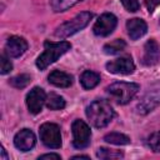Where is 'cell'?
Returning a JSON list of instances; mask_svg holds the SVG:
<instances>
[{
  "instance_id": "9c48e42d",
  "label": "cell",
  "mask_w": 160,
  "mask_h": 160,
  "mask_svg": "<svg viewBox=\"0 0 160 160\" xmlns=\"http://www.w3.org/2000/svg\"><path fill=\"white\" fill-rule=\"evenodd\" d=\"M46 94L41 88H32L26 95V106L31 114H39L45 104Z\"/></svg>"
},
{
  "instance_id": "cb8c5ba5",
  "label": "cell",
  "mask_w": 160,
  "mask_h": 160,
  "mask_svg": "<svg viewBox=\"0 0 160 160\" xmlns=\"http://www.w3.org/2000/svg\"><path fill=\"white\" fill-rule=\"evenodd\" d=\"M0 59H1V70H0V72L2 75H5V74H8V72H10L12 70V64H11V61L9 60V58L5 54H2Z\"/></svg>"
},
{
  "instance_id": "44dd1931",
  "label": "cell",
  "mask_w": 160,
  "mask_h": 160,
  "mask_svg": "<svg viewBox=\"0 0 160 160\" xmlns=\"http://www.w3.org/2000/svg\"><path fill=\"white\" fill-rule=\"evenodd\" d=\"M30 81H31L30 75H28V74H20V75H16V76L11 78L9 80V84L12 88H15V89H24V88H26L29 85Z\"/></svg>"
},
{
  "instance_id": "3957f363",
  "label": "cell",
  "mask_w": 160,
  "mask_h": 160,
  "mask_svg": "<svg viewBox=\"0 0 160 160\" xmlns=\"http://www.w3.org/2000/svg\"><path fill=\"white\" fill-rule=\"evenodd\" d=\"M92 19V14L90 11H82L80 14H78L75 18H72L69 21H65L64 24H61L60 26L56 28V30L54 31V36L59 38V39H65L69 38L74 34H76L78 31L82 30Z\"/></svg>"
},
{
  "instance_id": "ffe728a7",
  "label": "cell",
  "mask_w": 160,
  "mask_h": 160,
  "mask_svg": "<svg viewBox=\"0 0 160 160\" xmlns=\"http://www.w3.org/2000/svg\"><path fill=\"white\" fill-rule=\"evenodd\" d=\"M104 140L114 145H128L130 142V138L120 132H109L104 136Z\"/></svg>"
},
{
  "instance_id": "d6986e66",
  "label": "cell",
  "mask_w": 160,
  "mask_h": 160,
  "mask_svg": "<svg viewBox=\"0 0 160 160\" xmlns=\"http://www.w3.org/2000/svg\"><path fill=\"white\" fill-rule=\"evenodd\" d=\"M80 1L82 0H50V6L54 12H61V11H66L68 9L72 8Z\"/></svg>"
},
{
  "instance_id": "7c38bea8",
  "label": "cell",
  "mask_w": 160,
  "mask_h": 160,
  "mask_svg": "<svg viewBox=\"0 0 160 160\" xmlns=\"http://www.w3.org/2000/svg\"><path fill=\"white\" fill-rule=\"evenodd\" d=\"M160 59V46L154 40L150 39L144 45V55H142V64L146 66H152L159 62Z\"/></svg>"
},
{
  "instance_id": "4316f807",
  "label": "cell",
  "mask_w": 160,
  "mask_h": 160,
  "mask_svg": "<svg viewBox=\"0 0 160 160\" xmlns=\"http://www.w3.org/2000/svg\"><path fill=\"white\" fill-rule=\"evenodd\" d=\"M72 159H90L88 155H75L72 156Z\"/></svg>"
},
{
  "instance_id": "9a60e30c",
  "label": "cell",
  "mask_w": 160,
  "mask_h": 160,
  "mask_svg": "<svg viewBox=\"0 0 160 160\" xmlns=\"http://www.w3.org/2000/svg\"><path fill=\"white\" fill-rule=\"evenodd\" d=\"M49 82L58 86V88H69L72 84V78L71 75L60 71V70H54L49 75Z\"/></svg>"
},
{
  "instance_id": "5b68a950",
  "label": "cell",
  "mask_w": 160,
  "mask_h": 160,
  "mask_svg": "<svg viewBox=\"0 0 160 160\" xmlns=\"http://www.w3.org/2000/svg\"><path fill=\"white\" fill-rule=\"evenodd\" d=\"M41 142L50 149H59L61 146V132L59 125L54 122H45L39 129Z\"/></svg>"
},
{
  "instance_id": "7402d4cb",
  "label": "cell",
  "mask_w": 160,
  "mask_h": 160,
  "mask_svg": "<svg viewBox=\"0 0 160 160\" xmlns=\"http://www.w3.org/2000/svg\"><path fill=\"white\" fill-rule=\"evenodd\" d=\"M96 156L99 159H120L124 156L122 151L120 150H112L106 148H99L96 151Z\"/></svg>"
},
{
  "instance_id": "52a82bcc",
  "label": "cell",
  "mask_w": 160,
  "mask_h": 160,
  "mask_svg": "<svg viewBox=\"0 0 160 160\" xmlns=\"http://www.w3.org/2000/svg\"><path fill=\"white\" fill-rule=\"evenodd\" d=\"M116 24H118L116 16L111 12H105L100 15V18L95 21L92 31L98 36H108L115 30Z\"/></svg>"
},
{
  "instance_id": "277c9868",
  "label": "cell",
  "mask_w": 160,
  "mask_h": 160,
  "mask_svg": "<svg viewBox=\"0 0 160 160\" xmlns=\"http://www.w3.org/2000/svg\"><path fill=\"white\" fill-rule=\"evenodd\" d=\"M108 92L121 105L128 104L138 92L139 85L135 82H125V81H116L106 88Z\"/></svg>"
},
{
  "instance_id": "83f0119b",
  "label": "cell",
  "mask_w": 160,
  "mask_h": 160,
  "mask_svg": "<svg viewBox=\"0 0 160 160\" xmlns=\"http://www.w3.org/2000/svg\"><path fill=\"white\" fill-rule=\"evenodd\" d=\"M1 158H2L4 160H6V159H8V155H6V151H5V149H4V148H1Z\"/></svg>"
},
{
  "instance_id": "484cf974",
  "label": "cell",
  "mask_w": 160,
  "mask_h": 160,
  "mask_svg": "<svg viewBox=\"0 0 160 160\" xmlns=\"http://www.w3.org/2000/svg\"><path fill=\"white\" fill-rule=\"evenodd\" d=\"M39 159H61L59 154H44Z\"/></svg>"
},
{
  "instance_id": "5bb4252c",
  "label": "cell",
  "mask_w": 160,
  "mask_h": 160,
  "mask_svg": "<svg viewBox=\"0 0 160 160\" xmlns=\"http://www.w3.org/2000/svg\"><path fill=\"white\" fill-rule=\"evenodd\" d=\"M126 30L131 40H138L148 31V25L142 19L134 18L126 21Z\"/></svg>"
},
{
  "instance_id": "2e32d148",
  "label": "cell",
  "mask_w": 160,
  "mask_h": 160,
  "mask_svg": "<svg viewBox=\"0 0 160 160\" xmlns=\"http://www.w3.org/2000/svg\"><path fill=\"white\" fill-rule=\"evenodd\" d=\"M80 82L84 89H92L100 82V75L91 70H85L80 76Z\"/></svg>"
},
{
  "instance_id": "30bf717a",
  "label": "cell",
  "mask_w": 160,
  "mask_h": 160,
  "mask_svg": "<svg viewBox=\"0 0 160 160\" xmlns=\"http://www.w3.org/2000/svg\"><path fill=\"white\" fill-rule=\"evenodd\" d=\"M36 138L30 129H22L14 136V145L20 151H29L35 146Z\"/></svg>"
},
{
  "instance_id": "d4e9b609",
  "label": "cell",
  "mask_w": 160,
  "mask_h": 160,
  "mask_svg": "<svg viewBox=\"0 0 160 160\" xmlns=\"http://www.w3.org/2000/svg\"><path fill=\"white\" fill-rule=\"evenodd\" d=\"M121 4L122 6L130 11V12H135L139 10L140 8V4H139V0H121Z\"/></svg>"
},
{
  "instance_id": "e0dca14e",
  "label": "cell",
  "mask_w": 160,
  "mask_h": 160,
  "mask_svg": "<svg viewBox=\"0 0 160 160\" xmlns=\"http://www.w3.org/2000/svg\"><path fill=\"white\" fill-rule=\"evenodd\" d=\"M45 105L50 110H61V109L65 108L66 102H65L62 96H60V95H58L55 92H50V94L46 95Z\"/></svg>"
},
{
  "instance_id": "8fae6325",
  "label": "cell",
  "mask_w": 160,
  "mask_h": 160,
  "mask_svg": "<svg viewBox=\"0 0 160 160\" xmlns=\"http://www.w3.org/2000/svg\"><path fill=\"white\" fill-rule=\"evenodd\" d=\"M28 50V42L21 36H10L5 44V51L9 58H19Z\"/></svg>"
},
{
  "instance_id": "7a4b0ae2",
  "label": "cell",
  "mask_w": 160,
  "mask_h": 160,
  "mask_svg": "<svg viewBox=\"0 0 160 160\" xmlns=\"http://www.w3.org/2000/svg\"><path fill=\"white\" fill-rule=\"evenodd\" d=\"M71 45L68 41L52 42L46 40L44 42V51L36 59V66L40 70H45L49 65L55 62L60 56H62L68 50H70Z\"/></svg>"
},
{
  "instance_id": "ba28073f",
  "label": "cell",
  "mask_w": 160,
  "mask_h": 160,
  "mask_svg": "<svg viewBox=\"0 0 160 160\" xmlns=\"http://www.w3.org/2000/svg\"><path fill=\"white\" fill-rule=\"evenodd\" d=\"M106 70L111 74L118 75H129L132 74L135 70V64L130 56L119 58L115 60H111L106 64Z\"/></svg>"
},
{
  "instance_id": "8992f818",
  "label": "cell",
  "mask_w": 160,
  "mask_h": 160,
  "mask_svg": "<svg viewBox=\"0 0 160 160\" xmlns=\"http://www.w3.org/2000/svg\"><path fill=\"white\" fill-rule=\"evenodd\" d=\"M72 130V145L75 149H85L90 144L91 130L82 120H75L71 125Z\"/></svg>"
},
{
  "instance_id": "4fadbf2b",
  "label": "cell",
  "mask_w": 160,
  "mask_h": 160,
  "mask_svg": "<svg viewBox=\"0 0 160 160\" xmlns=\"http://www.w3.org/2000/svg\"><path fill=\"white\" fill-rule=\"evenodd\" d=\"M160 104V89H155L149 91L142 100L138 104V112L140 114H148L151 110H154Z\"/></svg>"
},
{
  "instance_id": "603a6c76",
  "label": "cell",
  "mask_w": 160,
  "mask_h": 160,
  "mask_svg": "<svg viewBox=\"0 0 160 160\" xmlns=\"http://www.w3.org/2000/svg\"><path fill=\"white\" fill-rule=\"evenodd\" d=\"M148 146L155 151V152H160V131L152 132L149 139H148Z\"/></svg>"
},
{
  "instance_id": "6da1fadb",
  "label": "cell",
  "mask_w": 160,
  "mask_h": 160,
  "mask_svg": "<svg viewBox=\"0 0 160 160\" xmlns=\"http://www.w3.org/2000/svg\"><path fill=\"white\" fill-rule=\"evenodd\" d=\"M86 116L89 121L92 124V126L101 129L110 124V121L115 116V112L110 102H108L104 99H99L94 100L86 108Z\"/></svg>"
},
{
  "instance_id": "ac0fdd59",
  "label": "cell",
  "mask_w": 160,
  "mask_h": 160,
  "mask_svg": "<svg viewBox=\"0 0 160 160\" xmlns=\"http://www.w3.org/2000/svg\"><path fill=\"white\" fill-rule=\"evenodd\" d=\"M125 46H126V42L122 39H115V40L105 44L102 50L108 55H116V54H120L125 49Z\"/></svg>"
}]
</instances>
